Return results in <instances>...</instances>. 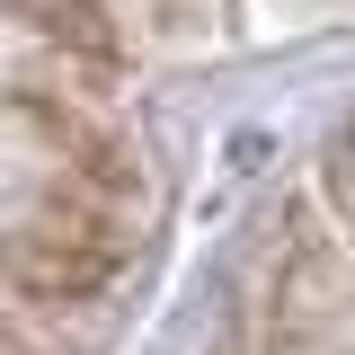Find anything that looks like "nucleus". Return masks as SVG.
Wrapping results in <instances>:
<instances>
[{"label": "nucleus", "mask_w": 355, "mask_h": 355, "mask_svg": "<svg viewBox=\"0 0 355 355\" xmlns=\"http://www.w3.org/2000/svg\"><path fill=\"white\" fill-rule=\"evenodd\" d=\"M27 18L44 27V44L62 62H116V27H107V0H27Z\"/></svg>", "instance_id": "f03ea898"}, {"label": "nucleus", "mask_w": 355, "mask_h": 355, "mask_svg": "<svg viewBox=\"0 0 355 355\" xmlns=\"http://www.w3.org/2000/svg\"><path fill=\"white\" fill-rule=\"evenodd\" d=\"M329 187H338V205H347V222H355V125L338 133V151H329Z\"/></svg>", "instance_id": "7ed1b4c3"}, {"label": "nucleus", "mask_w": 355, "mask_h": 355, "mask_svg": "<svg viewBox=\"0 0 355 355\" xmlns=\"http://www.w3.org/2000/svg\"><path fill=\"white\" fill-rule=\"evenodd\" d=\"M125 249H133V214L53 187L36 214L9 231L0 275H9L18 302H36V311H80V302H107V293H116Z\"/></svg>", "instance_id": "f257e3e1"}]
</instances>
